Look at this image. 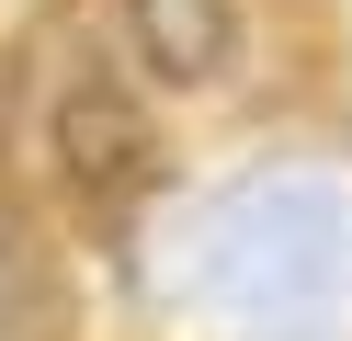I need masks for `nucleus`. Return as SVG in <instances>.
Here are the masks:
<instances>
[{
    "label": "nucleus",
    "instance_id": "1",
    "mask_svg": "<svg viewBox=\"0 0 352 341\" xmlns=\"http://www.w3.org/2000/svg\"><path fill=\"white\" fill-rule=\"evenodd\" d=\"M193 296L239 341H341L352 194L329 171H250L193 216Z\"/></svg>",
    "mask_w": 352,
    "mask_h": 341
},
{
    "label": "nucleus",
    "instance_id": "2",
    "mask_svg": "<svg viewBox=\"0 0 352 341\" xmlns=\"http://www.w3.org/2000/svg\"><path fill=\"white\" fill-rule=\"evenodd\" d=\"M57 148H69V182L80 194H137L148 182V114L125 103L114 80H69V103H57Z\"/></svg>",
    "mask_w": 352,
    "mask_h": 341
},
{
    "label": "nucleus",
    "instance_id": "3",
    "mask_svg": "<svg viewBox=\"0 0 352 341\" xmlns=\"http://www.w3.org/2000/svg\"><path fill=\"white\" fill-rule=\"evenodd\" d=\"M125 23H137V57L160 68V80H216L239 45L228 0H125Z\"/></svg>",
    "mask_w": 352,
    "mask_h": 341
},
{
    "label": "nucleus",
    "instance_id": "4",
    "mask_svg": "<svg viewBox=\"0 0 352 341\" xmlns=\"http://www.w3.org/2000/svg\"><path fill=\"white\" fill-rule=\"evenodd\" d=\"M23 307H34V250H23V227L0 216V341L23 330Z\"/></svg>",
    "mask_w": 352,
    "mask_h": 341
}]
</instances>
